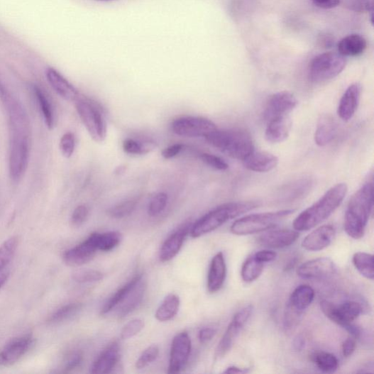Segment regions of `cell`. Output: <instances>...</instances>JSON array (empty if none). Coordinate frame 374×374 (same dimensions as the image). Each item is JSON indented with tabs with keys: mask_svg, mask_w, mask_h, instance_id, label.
<instances>
[{
	"mask_svg": "<svg viewBox=\"0 0 374 374\" xmlns=\"http://www.w3.org/2000/svg\"><path fill=\"white\" fill-rule=\"evenodd\" d=\"M348 191L345 183L337 184L329 189L312 206L299 214L293 221L297 231H307L328 219L342 204Z\"/></svg>",
	"mask_w": 374,
	"mask_h": 374,
	"instance_id": "6da1fadb",
	"label": "cell"
},
{
	"mask_svg": "<svg viewBox=\"0 0 374 374\" xmlns=\"http://www.w3.org/2000/svg\"><path fill=\"white\" fill-rule=\"evenodd\" d=\"M373 207V186L365 184L351 198L344 216V230L356 240L361 239Z\"/></svg>",
	"mask_w": 374,
	"mask_h": 374,
	"instance_id": "7a4b0ae2",
	"label": "cell"
},
{
	"mask_svg": "<svg viewBox=\"0 0 374 374\" xmlns=\"http://www.w3.org/2000/svg\"><path fill=\"white\" fill-rule=\"evenodd\" d=\"M205 138L218 150L233 159L243 161L255 151L251 134L243 129H217Z\"/></svg>",
	"mask_w": 374,
	"mask_h": 374,
	"instance_id": "3957f363",
	"label": "cell"
},
{
	"mask_svg": "<svg viewBox=\"0 0 374 374\" xmlns=\"http://www.w3.org/2000/svg\"><path fill=\"white\" fill-rule=\"evenodd\" d=\"M254 202H233L222 204L198 219L191 229V236L197 238L218 229L229 220L240 216L257 207Z\"/></svg>",
	"mask_w": 374,
	"mask_h": 374,
	"instance_id": "277c9868",
	"label": "cell"
},
{
	"mask_svg": "<svg viewBox=\"0 0 374 374\" xmlns=\"http://www.w3.org/2000/svg\"><path fill=\"white\" fill-rule=\"evenodd\" d=\"M295 212L287 209L278 211L254 214L236 220L231 228V231L236 236H248L259 233L276 228L285 218Z\"/></svg>",
	"mask_w": 374,
	"mask_h": 374,
	"instance_id": "5b68a950",
	"label": "cell"
},
{
	"mask_svg": "<svg viewBox=\"0 0 374 374\" xmlns=\"http://www.w3.org/2000/svg\"><path fill=\"white\" fill-rule=\"evenodd\" d=\"M76 108L92 139L102 143L107 136V124L104 109L92 99L81 97L77 99Z\"/></svg>",
	"mask_w": 374,
	"mask_h": 374,
	"instance_id": "8992f818",
	"label": "cell"
},
{
	"mask_svg": "<svg viewBox=\"0 0 374 374\" xmlns=\"http://www.w3.org/2000/svg\"><path fill=\"white\" fill-rule=\"evenodd\" d=\"M346 65L345 57L339 53H326L319 55L310 63L309 78L314 83L333 79L343 72Z\"/></svg>",
	"mask_w": 374,
	"mask_h": 374,
	"instance_id": "52a82bcc",
	"label": "cell"
},
{
	"mask_svg": "<svg viewBox=\"0 0 374 374\" xmlns=\"http://www.w3.org/2000/svg\"><path fill=\"white\" fill-rule=\"evenodd\" d=\"M321 312L336 325L348 331L363 312L361 304L356 302H346L337 306L328 301L320 303Z\"/></svg>",
	"mask_w": 374,
	"mask_h": 374,
	"instance_id": "ba28073f",
	"label": "cell"
},
{
	"mask_svg": "<svg viewBox=\"0 0 374 374\" xmlns=\"http://www.w3.org/2000/svg\"><path fill=\"white\" fill-rule=\"evenodd\" d=\"M172 131L186 138H207L217 130L216 124L204 117L187 116L174 120L171 123Z\"/></svg>",
	"mask_w": 374,
	"mask_h": 374,
	"instance_id": "9c48e42d",
	"label": "cell"
},
{
	"mask_svg": "<svg viewBox=\"0 0 374 374\" xmlns=\"http://www.w3.org/2000/svg\"><path fill=\"white\" fill-rule=\"evenodd\" d=\"M253 307L248 305L239 310L233 317L226 333H224L216 351V358H222L231 350L238 334L251 318Z\"/></svg>",
	"mask_w": 374,
	"mask_h": 374,
	"instance_id": "30bf717a",
	"label": "cell"
},
{
	"mask_svg": "<svg viewBox=\"0 0 374 374\" xmlns=\"http://www.w3.org/2000/svg\"><path fill=\"white\" fill-rule=\"evenodd\" d=\"M192 350V342L187 332L174 337L170 350L168 373H177L185 367Z\"/></svg>",
	"mask_w": 374,
	"mask_h": 374,
	"instance_id": "8fae6325",
	"label": "cell"
},
{
	"mask_svg": "<svg viewBox=\"0 0 374 374\" xmlns=\"http://www.w3.org/2000/svg\"><path fill=\"white\" fill-rule=\"evenodd\" d=\"M35 339L31 334L11 339L0 351V366H11L18 363L33 346Z\"/></svg>",
	"mask_w": 374,
	"mask_h": 374,
	"instance_id": "7c38bea8",
	"label": "cell"
},
{
	"mask_svg": "<svg viewBox=\"0 0 374 374\" xmlns=\"http://www.w3.org/2000/svg\"><path fill=\"white\" fill-rule=\"evenodd\" d=\"M97 233H92L82 243L66 251L63 255L65 264L71 267H79L92 261L98 251L97 246Z\"/></svg>",
	"mask_w": 374,
	"mask_h": 374,
	"instance_id": "4fadbf2b",
	"label": "cell"
},
{
	"mask_svg": "<svg viewBox=\"0 0 374 374\" xmlns=\"http://www.w3.org/2000/svg\"><path fill=\"white\" fill-rule=\"evenodd\" d=\"M336 272L334 261L328 258H319L307 261L297 269L299 277L305 280H321L332 277Z\"/></svg>",
	"mask_w": 374,
	"mask_h": 374,
	"instance_id": "5bb4252c",
	"label": "cell"
},
{
	"mask_svg": "<svg viewBox=\"0 0 374 374\" xmlns=\"http://www.w3.org/2000/svg\"><path fill=\"white\" fill-rule=\"evenodd\" d=\"M296 97L290 92L282 91L272 95L267 103L264 112L266 121L270 119L289 115L297 106Z\"/></svg>",
	"mask_w": 374,
	"mask_h": 374,
	"instance_id": "9a60e30c",
	"label": "cell"
},
{
	"mask_svg": "<svg viewBox=\"0 0 374 374\" xmlns=\"http://www.w3.org/2000/svg\"><path fill=\"white\" fill-rule=\"evenodd\" d=\"M192 227L191 221H186L164 242L160 253L162 262H168L179 254Z\"/></svg>",
	"mask_w": 374,
	"mask_h": 374,
	"instance_id": "2e32d148",
	"label": "cell"
},
{
	"mask_svg": "<svg viewBox=\"0 0 374 374\" xmlns=\"http://www.w3.org/2000/svg\"><path fill=\"white\" fill-rule=\"evenodd\" d=\"M335 236V228L331 224H326L307 236L302 245L307 251L319 252L329 246Z\"/></svg>",
	"mask_w": 374,
	"mask_h": 374,
	"instance_id": "e0dca14e",
	"label": "cell"
},
{
	"mask_svg": "<svg viewBox=\"0 0 374 374\" xmlns=\"http://www.w3.org/2000/svg\"><path fill=\"white\" fill-rule=\"evenodd\" d=\"M29 148L27 141L17 139L13 143L10 159L11 178L18 180L26 170L28 164Z\"/></svg>",
	"mask_w": 374,
	"mask_h": 374,
	"instance_id": "ac0fdd59",
	"label": "cell"
},
{
	"mask_svg": "<svg viewBox=\"0 0 374 374\" xmlns=\"http://www.w3.org/2000/svg\"><path fill=\"white\" fill-rule=\"evenodd\" d=\"M361 95V86L358 83H354L348 87L343 93L337 113L339 116L343 121L351 120L358 110Z\"/></svg>",
	"mask_w": 374,
	"mask_h": 374,
	"instance_id": "d6986e66",
	"label": "cell"
},
{
	"mask_svg": "<svg viewBox=\"0 0 374 374\" xmlns=\"http://www.w3.org/2000/svg\"><path fill=\"white\" fill-rule=\"evenodd\" d=\"M291 128L292 121L289 115L274 117L267 121L265 138L271 143H282L288 138Z\"/></svg>",
	"mask_w": 374,
	"mask_h": 374,
	"instance_id": "ffe728a7",
	"label": "cell"
},
{
	"mask_svg": "<svg viewBox=\"0 0 374 374\" xmlns=\"http://www.w3.org/2000/svg\"><path fill=\"white\" fill-rule=\"evenodd\" d=\"M299 236L300 234L295 230L282 229L264 233L259 236L258 241L268 248H283L293 244Z\"/></svg>",
	"mask_w": 374,
	"mask_h": 374,
	"instance_id": "44dd1931",
	"label": "cell"
},
{
	"mask_svg": "<svg viewBox=\"0 0 374 374\" xmlns=\"http://www.w3.org/2000/svg\"><path fill=\"white\" fill-rule=\"evenodd\" d=\"M46 78L51 87L67 101L75 102L79 97L77 89L71 84L62 75L54 68H48Z\"/></svg>",
	"mask_w": 374,
	"mask_h": 374,
	"instance_id": "7402d4cb",
	"label": "cell"
},
{
	"mask_svg": "<svg viewBox=\"0 0 374 374\" xmlns=\"http://www.w3.org/2000/svg\"><path fill=\"white\" fill-rule=\"evenodd\" d=\"M227 265L222 253H217L212 259L208 274L207 288L210 293L219 291L226 282Z\"/></svg>",
	"mask_w": 374,
	"mask_h": 374,
	"instance_id": "603a6c76",
	"label": "cell"
},
{
	"mask_svg": "<svg viewBox=\"0 0 374 374\" xmlns=\"http://www.w3.org/2000/svg\"><path fill=\"white\" fill-rule=\"evenodd\" d=\"M120 358V348L117 342L109 344L92 364L90 372L94 374L109 373Z\"/></svg>",
	"mask_w": 374,
	"mask_h": 374,
	"instance_id": "cb8c5ba5",
	"label": "cell"
},
{
	"mask_svg": "<svg viewBox=\"0 0 374 374\" xmlns=\"http://www.w3.org/2000/svg\"><path fill=\"white\" fill-rule=\"evenodd\" d=\"M279 163L277 157L267 152H255L243 160V166L251 171L268 172L275 169Z\"/></svg>",
	"mask_w": 374,
	"mask_h": 374,
	"instance_id": "d4e9b609",
	"label": "cell"
},
{
	"mask_svg": "<svg viewBox=\"0 0 374 374\" xmlns=\"http://www.w3.org/2000/svg\"><path fill=\"white\" fill-rule=\"evenodd\" d=\"M338 124L334 117L331 114H322L317 122L314 134V141L319 146H326L335 138Z\"/></svg>",
	"mask_w": 374,
	"mask_h": 374,
	"instance_id": "484cf974",
	"label": "cell"
},
{
	"mask_svg": "<svg viewBox=\"0 0 374 374\" xmlns=\"http://www.w3.org/2000/svg\"><path fill=\"white\" fill-rule=\"evenodd\" d=\"M314 296V290L310 286H298L292 292L287 307L302 314L312 304Z\"/></svg>",
	"mask_w": 374,
	"mask_h": 374,
	"instance_id": "4316f807",
	"label": "cell"
},
{
	"mask_svg": "<svg viewBox=\"0 0 374 374\" xmlns=\"http://www.w3.org/2000/svg\"><path fill=\"white\" fill-rule=\"evenodd\" d=\"M367 48L366 40L358 34H352L342 38L338 43L339 53L343 57H358Z\"/></svg>",
	"mask_w": 374,
	"mask_h": 374,
	"instance_id": "83f0119b",
	"label": "cell"
},
{
	"mask_svg": "<svg viewBox=\"0 0 374 374\" xmlns=\"http://www.w3.org/2000/svg\"><path fill=\"white\" fill-rule=\"evenodd\" d=\"M145 290V285L141 280L121 303L123 304L119 310V317H127L140 305L143 300Z\"/></svg>",
	"mask_w": 374,
	"mask_h": 374,
	"instance_id": "f1b7e54d",
	"label": "cell"
},
{
	"mask_svg": "<svg viewBox=\"0 0 374 374\" xmlns=\"http://www.w3.org/2000/svg\"><path fill=\"white\" fill-rule=\"evenodd\" d=\"M180 307V297L176 295L170 294L157 310L155 317L160 321H167L177 314Z\"/></svg>",
	"mask_w": 374,
	"mask_h": 374,
	"instance_id": "f546056e",
	"label": "cell"
},
{
	"mask_svg": "<svg viewBox=\"0 0 374 374\" xmlns=\"http://www.w3.org/2000/svg\"><path fill=\"white\" fill-rule=\"evenodd\" d=\"M141 280L142 275L138 274V275L133 277L129 282L119 289L106 304L101 311V314H106L120 305Z\"/></svg>",
	"mask_w": 374,
	"mask_h": 374,
	"instance_id": "4dcf8cb0",
	"label": "cell"
},
{
	"mask_svg": "<svg viewBox=\"0 0 374 374\" xmlns=\"http://www.w3.org/2000/svg\"><path fill=\"white\" fill-rule=\"evenodd\" d=\"M312 361L316 365L319 370L324 373H335L339 368L337 358L329 353L317 351L311 355Z\"/></svg>",
	"mask_w": 374,
	"mask_h": 374,
	"instance_id": "1f68e13d",
	"label": "cell"
},
{
	"mask_svg": "<svg viewBox=\"0 0 374 374\" xmlns=\"http://www.w3.org/2000/svg\"><path fill=\"white\" fill-rule=\"evenodd\" d=\"M264 265L257 260L254 255L248 258L241 267V275L243 281L252 283L257 280L263 271Z\"/></svg>",
	"mask_w": 374,
	"mask_h": 374,
	"instance_id": "d6a6232c",
	"label": "cell"
},
{
	"mask_svg": "<svg viewBox=\"0 0 374 374\" xmlns=\"http://www.w3.org/2000/svg\"><path fill=\"white\" fill-rule=\"evenodd\" d=\"M353 263L356 268L365 278L373 280V256L365 253H357L353 258Z\"/></svg>",
	"mask_w": 374,
	"mask_h": 374,
	"instance_id": "836d02e7",
	"label": "cell"
},
{
	"mask_svg": "<svg viewBox=\"0 0 374 374\" xmlns=\"http://www.w3.org/2000/svg\"><path fill=\"white\" fill-rule=\"evenodd\" d=\"M18 246V238L11 236L0 245V273L13 260Z\"/></svg>",
	"mask_w": 374,
	"mask_h": 374,
	"instance_id": "e575fe53",
	"label": "cell"
},
{
	"mask_svg": "<svg viewBox=\"0 0 374 374\" xmlns=\"http://www.w3.org/2000/svg\"><path fill=\"white\" fill-rule=\"evenodd\" d=\"M35 94L42 111L46 126L49 130H52L54 128L55 118L51 103H50L48 98L40 87H35Z\"/></svg>",
	"mask_w": 374,
	"mask_h": 374,
	"instance_id": "d590c367",
	"label": "cell"
},
{
	"mask_svg": "<svg viewBox=\"0 0 374 374\" xmlns=\"http://www.w3.org/2000/svg\"><path fill=\"white\" fill-rule=\"evenodd\" d=\"M122 241V235L117 231L97 233V246L98 251L109 252L113 251Z\"/></svg>",
	"mask_w": 374,
	"mask_h": 374,
	"instance_id": "8d00e7d4",
	"label": "cell"
},
{
	"mask_svg": "<svg viewBox=\"0 0 374 374\" xmlns=\"http://www.w3.org/2000/svg\"><path fill=\"white\" fill-rule=\"evenodd\" d=\"M155 148L151 142H139L133 139H127L123 143V151L130 155H145Z\"/></svg>",
	"mask_w": 374,
	"mask_h": 374,
	"instance_id": "74e56055",
	"label": "cell"
},
{
	"mask_svg": "<svg viewBox=\"0 0 374 374\" xmlns=\"http://www.w3.org/2000/svg\"><path fill=\"white\" fill-rule=\"evenodd\" d=\"M312 186V181L309 178L301 179L293 182L288 185L285 189L284 192L285 197L290 199L297 198L308 193Z\"/></svg>",
	"mask_w": 374,
	"mask_h": 374,
	"instance_id": "f35d334b",
	"label": "cell"
},
{
	"mask_svg": "<svg viewBox=\"0 0 374 374\" xmlns=\"http://www.w3.org/2000/svg\"><path fill=\"white\" fill-rule=\"evenodd\" d=\"M82 304L78 303L70 304L64 306L50 317L48 321L53 324L64 321L77 314L82 309Z\"/></svg>",
	"mask_w": 374,
	"mask_h": 374,
	"instance_id": "ab89813d",
	"label": "cell"
},
{
	"mask_svg": "<svg viewBox=\"0 0 374 374\" xmlns=\"http://www.w3.org/2000/svg\"><path fill=\"white\" fill-rule=\"evenodd\" d=\"M168 201V197L165 192L156 194L148 204V214L150 216H157L165 209Z\"/></svg>",
	"mask_w": 374,
	"mask_h": 374,
	"instance_id": "60d3db41",
	"label": "cell"
},
{
	"mask_svg": "<svg viewBox=\"0 0 374 374\" xmlns=\"http://www.w3.org/2000/svg\"><path fill=\"white\" fill-rule=\"evenodd\" d=\"M138 201L136 199H130V201L123 202L111 209L108 211L109 215L115 219L126 217L135 210Z\"/></svg>",
	"mask_w": 374,
	"mask_h": 374,
	"instance_id": "b9f144b4",
	"label": "cell"
},
{
	"mask_svg": "<svg viewBox=\"0 0 374 374\" xmlns=\"http://www.w3.org/2000/svg\"><path fill=\"white\" fill-rule=\"evenodd\" d=\"M72 278L79 283L96 282L104 279V274L95 270H85L75 273Z\"/></svg>",
	"mask_w": 374,
	"mask_h": 374,
	"instance_id": "7bdbcfd3",
	"label": "cell"
},
{
	"mask_svg": "<svg viewBox=\"0 0 374 374\" xmlns=\"http://www.w3.org/2000/svg\"><path fill=\"white\" fill-rule=\"evenodd\" d=\"M159 347L156 345L148 346L143 351L136 363V368L142 369L153 363L159 356Z\"/></svg>",
	"mask_w": 374,
	"mask_h": 374,
	"instance_id": "ee69618b",
	"label": "cell"
},
{
	"mask_svg": "<svg viewBox=\"0 0 374 374\" xmlns=\"http://www.w3.org/2000/svg\"><path fill=\"white\" fill-rule=\"evenodd\" d=\"M144 328L143 320L136 319L129 321L124 326L121 332V338L123 340L131 339L138 334Z\"/></svg>",
	"mask_w": 374,
	"mask_h": 374,
	"instance_id": "f6af8a7d",
	"label": "cell"
},
{
	"mask_svg": "<svg viewBox=\"0 0 374 374\" xmlns=\"http://www.w3.org/2000/svg\"><path fill=\"white\" fill-rule=\"evenodd\" d=\"M75 145H76V141H75L74 135L71 133H65L62 137L60 143L62 155L66 158H71L75 150Z\"/></svg>",
	"mask_w": 374,
	"mask_h": 374,
	"instance_id": "bcb514c9",
	"label": "cell"
},
{
	"mask_svg": "<svg viewBox=\"0 0 374 374\" xmlns=\"http://www.w3.org/2000/svg\"><path fill=\"white\" fill-rule=\"evenodd\" d=\"M201 159L205 164L218 170L224 171L229 167L226 161L214 155L205 153L202 155Z\"/></svg>",
	"mask_w": 374,
	"mask_h": 374,
	"instance_id": "7dc6e473",
	"label": "cell"
},
{
	"mask_svg": "<svg viewBox=\"0 0 374 374\" xmlns=\"http://www.w3.org/2000/svg\"><path fill=\"white\" fill-rule=\"evenodd\" d=\"M89 209L85 205L78 207L74 210L71 216V224L74 227H80L88 217Z\"/></svg>",
	"mask_w": 374,
	"mask_h": 374,
	"instance_id": "c3c4849f",
	"label": "cell"
},
{
	"mask_svg": "<svg viewBox=\"0 0 374 374\" xmlns=\"http://www.w3.org/2000/svg\"><path fill=\"white\" fill-rule=\"evenodd\" d=\"M368 2V0H340L344 8L356 13L366 12Z\"/></svg>",
	"mask_w": 374,
	"mask_h": 374,
	"instance_id": "681fc988",
	"label": "cell"
},
{
	"mask_svg": "<svg viewBox=\"0 0 374 374\" xmlns=\"http://www.w3.org/2000/svg\"><path fill=\"white\" fill-rule=\"evenodd\" d=\"M83 358V354L81 352L72 353L66 361L65 371L70 372L77 368L82 363Z\"/></svg>",
	"mask_w": 374,
	"mask_h": 374,
	"instance_id": "f907efd6",
	"label": "cell"
},
{
	"mask_svg": "<svg viewBox=\"0 0 374 374\" xmlns=\"http://www.w3.org/2000/svg\"><path fill=\"white\" fill-rule=\"evenodd\" d=\"M356 348V339L352 336L348 337L342 343V353L345 358L351 356Z\"/></svg>",
	"mask_w": 374,
	"mask_h": 374,
	"instance_id": "816d5d0a",
	"label": "cell"
},
{
	"mask_svg": "<svg viewBox=\"0 0 374 374\" xmlns=\"http://www.w3.org/2000/svg\"><path fill=\"white\" fill-rule=\"evenodd\" d=\"M277 254L272 251H262L254 255V257L259 262L265 264L268 263L273 262L277 258Z\"/></svg>",
	"mask_w": 374,
	"mask_h": 374,
	"instance_id": "f5cc1de1",
	"label": "cell"
},
{
	"mask_svg": "<svg viewBox=\"0 0 374 374\" xmlns=\"http://www.w3.org/2000/svg\"><path fill=\"white\" fill-rule=\"evenodd\" d=\"M317 7L321 9H333L340 5V0H311Z\"/></svg>",
	"mask_w": 374,
	"mask_h": 374,
	"instance_id": "db71d44e",
	"label": "cell"
},
{
	"mask_svg": "<svg viewBox=\"0 0 374 374\" xmlns=\"http://www.w3.org/2000/svg\"><path fill=\"white\" fill-rule=\"evenodd\" d=\"M183 145L182 144H175L171 146H169L164 149L162 152V156L165 159H170L178 155L182 150Z\"/></svg>",
	"mask_w": 374,
	"mask_h": 374,
	"instance_id": "11a10c76",
	"label": "cell"
},
{
	"mask_svg": "<svg viewBox=\"0 0 374 374\" xmlns=\"http://www.w3.org/2000/svg\"><path fill=\"white\" fill-rule=\"evenodd\" d=\"M216 330L212 328H206L199 333V339L202 343L210 341L216 335Z\"/></svg>",
	"mask_w": 374,
	"mask_h": 374,
	"instance_id": "9f6ffc18",
	"label": "cell"
},
{
	"mask_svg": "<svg viewBox=\"0 0 374 374\" xmlns=\"http://www.w3.org/2000/svg\"><path fill=\"white\" fill-rule=\"evenodd\" d=\"M293 346L296 351H302L305 346V341L304 338L302 336H297L296 339H295Z\"/></svg>",
	"mask_w": 374,
	"mask_h": 374,
	"instance_id": "6f0895ef",
	"label": "cell"
},
{
	"mask_svg": "<svg viewBox=\"0 0 374 374\" xmlns=\"http://www.w3.org/2000/svg\"><path fill=\"white\" fill-rule=\"evenodd\" d=\"M249 371L248 368L231 366L224 370V373H246Z\"/></svg>",
	"mask_w": 374,
	"mask_h": 374,
	"instance_id": "680465c9",
	"label": "cell"
},
{
	"mask_svg": "<svg viewBox=\"0 0 374 374\" xmlns=\"http://www.w3.org/2000/svg\"><path fill=\"white\" fill-rule=\"evenodd\" d=\"M10 276L9 271L5 270L0 273V289H1L4 285L7 282Z\"/></svg>",
	"mask_w": 374,
	"mask_h": 374,
	"instance_id": "91938a15",
	"label": "cell"
},
{
	"mask_svg": "<svg viewBox=\"0 0 374 374\" xmlns=\"http://www.w3.org/2000/svg\"><path fill=\"white\" fill-rule=\"evenodd\" d=\"M366 12L370 13V23L373 24V0H368Z\"/></svg>",
	"mask_w": 374,
	"mask_h": 374,
	"instance_id": "94428289",
	"label": "cell"
},
{
	"mask_svg": "<svg viewBox=\"0 0 374 374\" xmlns=\"http://www.w3.org/2000/svg\"><path fill=\"white\" fill-rule=\"evenodd\" d=\"M96 1L109 2V1H114V0H96Z\"/></svg>",
	"mask_w": 374,
	"mask_h": 374,
	"instance_id": "6125c7cd",
	"label": "cell"
}]
</instances>
